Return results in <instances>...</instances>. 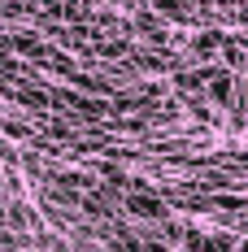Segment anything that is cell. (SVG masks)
<instances>
[{
  "mask_svg": "<svg viewBox=\"0 0 248 252\" xmlns=\"http://www.w3.org/2000/svg\"><path fill=\"white\" fill-rule=\"evenodd\" d=\"M122 209L135 213V218H144V222H161V218H166V200H161L157 191H148L144 183H131V187H126Z\"/></svg>",
  "mask_w": 248,
  "mask_h": 252,
  "instance_id": "cell-1",
  "label": "cell"
},
{
  "mask_svg": "<svg viewBox=\"0 0 248 252\" xmlns=\"http://www.w3.org/2000/svg\"><path fill=\"white\" fill-rule=\"evenodd\" d=\"M200 83H205V96H209L213 104H231V96H235V78L226 74V70H205Z\"/></svg>",
  "mask_w": 248,
  "mask_h": 252,
  "instance_id": "cell-2",
  "label": "cell"
},
{
  "mask_svg": "<svg viewBox=\"0 0 248 252\" xmlns=\"http://www.w3.org/2000/svg\"><path fill=\"white\" fill-rule=\"evenodd\" d=\"M152 9L170 22H192V0H152Z\"/></svg>",
  "mask_w": 248,
  "mask_h": 252,
  "instance_id": "cell-3",
  "label": "cell"
},
{
  "mask_svg": "<svg viewBox=\"0 0 248 252\" xmlns=\"http://www.w3.org/2000/svg\"><path fill=\"white\" fill-rule=\"evenodd\" d=\"M192 48H196L200 57H213V52L222 48V35H218V31H209V35H196V44H192Z\"/></svg>",
  "mask_w": 248,
  "mask_h": 252,
  "instance_id": "cell-4",
  "label": "cell"
},
{
  "mask_svg": "<svg viewBox=\"0 0 248 252\" xmlns=\"http://www.w3.org/2000/svg\"><path fill=\"white\" fill-rule=\"evenodd\" d=\"M39 4H48V9L66 13V18H74V9H78V0H39Z\"/></svg>",
  "mask_w": 248,
  "mask_h": 252,
  "instance_id": "cell-5",
  "label": "cell"
}]
</instances>
